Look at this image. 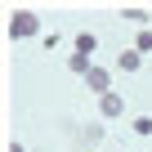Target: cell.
Returning a JSON list of instances; mask_svg holds the SVG:
<instances>
[{"mask_svg": "<svg viewBox=\"0 0 152 152\" xmlns=\"http://www.w3.org/2000/svg\"><path fill=\"white\" fill-rule=\"evenodd\" d=\"M5 31H9V40H31V36H40V14L36 9H14Z\"/></svg>", "mask_w": 152, "mask_h": 152, "instance_id": "6da1fadb", "label": "cell"}, {"mask_svg": "<svg viewBox=\"0 0 152 152\" xmlns=\"http://www.w3.org/2000/svg\"><path fill=\"white\" fill-rule=\"evenodd\" d=\"M85 90H90L94 99L112 94V72H107V67H90V76H85Z\"/></svg>", "mask_w": 152, "mask_h": 152, "instance_id": "7a4b0ae2", "label": "cell"}, {"mask_svg": "<svg viewBox=\"0 0 152 152\" xmlns=\"http://www.w3.org/2000/svg\"><path fill=\"white\" fill-rule=\"evenodd\" d=\"M99 116H107V121H116V116H125V94H103L99 99Z\"/></svg>", "mask_w": 152, "mask_h": 152, "instance_id": "3957f363", "label": "cell"}, {"mask_svg": "<svg viewBox=\"0 0 152 152\" xmlns=\"http://www.w3.org/2000/svg\"><path fill=\"white\" fill-rule=\"evenodd\" d=\"M121 18H125V23H134V27L143 31V27L152 23V9H148V5H121Z\"/></svg>", "mask_w": 152, "mask_h": 152, "instance_id": "277c9868", "label": "cell"}, {"mask_svg": "<svg viewBox=\"0 0 152 152\" xmlns=\"http://www.w3.org/2000/svg\"><path fill=\"white\" fill-rule=\"evenodd\" d=\"M72 49L94 58V49H99V31H76V36H72Z\"/></svg>", "mask_w": 152, "mask_h": 152, "instance_id": "5b68a950", "label": "cell"}, {"mask_svg": "<svg viewBox=\"0 0 152 152\" xmlns=\"http://www.w3.org/2000/svg\"><path fill=\"white\" fill-rule=\"evenodd\" d=\"M116 67H121V72H139V67H143V54L130 45V49H121V54H116Z\"/></svg>", "mask_w": 152, "mask_h": 152, "instance_id": "8992f818", "label": "cell"}, {"mask_svg": "<svg viewBox=\"0 0 152 152\" xmlns=\"http://www.w3.org/2000/svg\"><path fill=\"white\" fill-rule=\"evenodd\" d=\"M67 67H72L76 76H90V67H94V58H90V54H76V49H72V54H67Z\"/></svg>", "mask_w": 152, "mask_h": 152, "instance_id": "52a82bcc", "label": "cell"}, {"mask_svg": "<svg viewBox=\"0 0 152 152\" xmlns=\"http://www.w3.org/2000/svg\"><path fill=\"white\" fill-rule=\"evenodd\" d=\"M134 49H139V54H152V27H143V31L134 36Z\"/></svg>", "mask_w": 152, "mask_h": 152, "instance_id": "ba28073f", "label": "cell"}, {"mask_svg": "<svg viewBox=\"0 0 152 152\" xmlns=\"http://www.w3.org/2000/svg\"><path fill=\"white\" fill-rule=\"evenodd\" d=\"M130 125H134V134H139V139H148V134H152V116H134Z\"/></svg>", "mask_w": 152, "mask_h": 152, "instance_id": "9c48e42d", "label": "cell"}, {"mask_svg": "<svg viewBox=\"0 0 152 152\" xmlns=\"http://www.w3.org/2000/svg\"><path fill=\"white\" fill-rule=\"evenodd\" d=\"M5 152H27V148H23L18 139H9V143H5Z\"/></svg>", "mask_w": 152, "mask_h": 152, "instance_id": "30bf717a", "label": "cell"}]
</instances>
